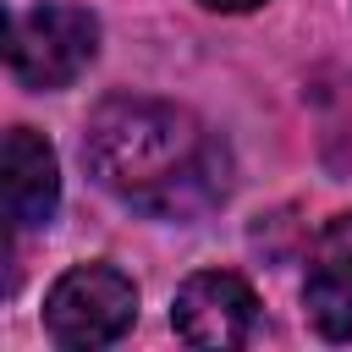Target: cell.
Here are the masks:
<instances>
[{"instance_id": "1", "label": "cell", "mask_w": 352, "mask_h": 352, "mask_svg": "<svg viewBox=\"0 0 352 352\" xmlns=\"http://www.w3.org/2000/svg\"><path fill=\"white\" fill-rule=\"evenodd\" d=\"M82 160L104 192L160 220H192L226 198V148L165 99H104L82 126Z\"/></svg>"}, {"instance_id": "2", "label": "cell", "mask_w": 352, "mask_h": 352, "mask_svg": "<svg viewBox=\"0 0 352 352\" xmlns=\"http://www.w3.org/2000/svg\"><path fill=\"white\" fill-rule=\"evenodd\" d=\"M138 319V286L116 264H77L44 297V330L55 346H110Z\"/></svg>"}, {"instance_id": "3", "label": "cell", "mask_w": 352, "mask_h": 352, "mask_svg": "<svg viewBox=\"0 0 352 352\" xmlns=\"http://www.w3.org/2000/svg\"><path fill=\"white\" fill-rule=\"evenodd\" d=\"M99 50V22L82 6H33L11 16V77L22 88H66Z\"/></svg>"}, {"instance_id": "4", "label": "cell", "mask_w": 352, "mask_h": 352, "mask_svg": "<svg viewBox=\"0 0 352 352\" xmlns=\"http://www.w3.org/2000/svg\"><path fill=\"white\" fill-rule=\"evenodd\" d=\"M253 319H258V297L242 275L231 270H204V275H187L176 302H170V324L187 346H209V352H231L253 336Z\"/></svg>"}, {"instance_id": "5", "label": "cell", "mask_w": 352, "mask_h": 352, "mask_svg": "<svg viewBox=\"0 0 352 352\" xmlns=\"http://www.w3.org/2000/svg\"><path fill=\"white\" fill-rule=\"evenodd\" d=\"M302 308L324 341H352V214H336L308 253Z\"/></svg>"}, {"instance_id": "6", "label": "cell", "mask_w": 352, "mask_h": 352, "mask_svg": "<svg viewBox=\"0 0 352 352\" xmlns=\"http://www.w3.org/2000/svg\"><path fill=\"white\" fill-rule=\"evenodd\" d=\"M0 187H6V214L11 226H50L55 204H60V165L55 148L33 132V126H11L6 132V160H0Z\"/></svg>"}, {"instance_id": "7", "label": "cell", "mask_w": 352, "mask_h": 352, "mask_svg": "<svg viewBox=\"0 0 352 352\" xmlns=\"http://www.w3.org/2000/svg\"><path fill=\"white\" fill-rule=\"evenodd\" d=\"M198 6H209V11H253L264 0H198Z\"/></svg>"}]
</instances>
